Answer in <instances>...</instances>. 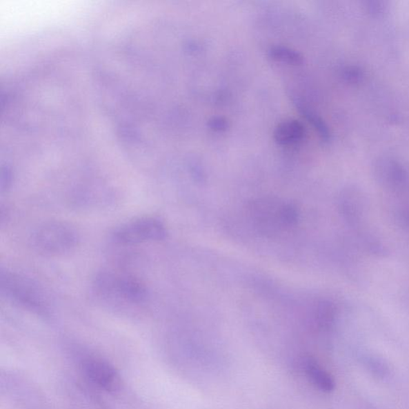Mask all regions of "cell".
I'll return each instance as SVG.
<instances>
[{"label":"cell","instance_id":"6da1fadb","mask_svg":"<svg viewBox=\"0 0 409 409\" xmlns=\"http://www.w3.org/2000/svg\"><path fill=\"white\" fill-rule=\"evenodd\" d=\"M0 290L13 304L45 317L49 315V301L41 287L18 272L8 270L0 272Z\"/></svg>","mask_w":409,"mask_h":409},{"label":"cell","instance_id":"7a4b0ae2","mask_svg":"<svg viewBox=\"0 0 409 409\" xmlns=\"http://www.w3.org/2000/svg\"><path fill=\"white\" fill-rule=\"evenodd\" d=\"M98 295L110 299H116L124 304H143L148 297L146 286L137 277L122 272L103 271L99 272L94 280Z\"/></svg>","mask_w":409,"mask_h":409},{"label":"cell","instance_id":"3957f363","mask_svg":"<svg viewBox=\"0 0 409 409\" xmlns=\"http://www.w3.org/2000/svg\"><path fill=\"white\" fill-rule=\"evenodd\" d=\"M79 235L72 225L62 221L46 222L34 231L33 246L40 254L58 256L67 254L77 247Z\"/></svg>","mask_w":409,"mask_h":409},{"label":"cell","instance_id":"277c9868","mask_svg":"<svg viewBox=\"0 0 409 409\" xmlns=\"http://www.w3.org/2000/svg\"><path fill=\"white\" fill-rule=\"evenodd\" d=\"M166 231L163 221L154 217H142L126 222L116 228L112 239L120 245H138L166 239Z\"/></svg>","mask_w":409,"mask_h":409},{"label":"cell","instance_id":"5b68a950","mask_svg":"<svg viewBox=\"0 0 409 409\" xmlns=\"http://www.w3.org/2000/svg\"><path fill=\"white\" fill-rule=\"evenodd\" d=\"M286 203L274 199H257L250 205V215L261 233L274 235L290 228L286 217Z\"/></svg>","mask_w":409,"mask_h":409},{"label":"cell","instance_id":"8992f818","mask_svg":"<svg viewBox=\"0 0 409 409\" xmlns=\"http://www.w3.org/2000/svg\"><path fill=\"white\" fill-rule=\"evenodd\" d=\"M83 367L86 377L101 390L112 392L119 388V377L109 363L92 358L86 361Z\"/></svg>","mask_w":409,"mask_h":409},{"label":"cell","instance_id":"52a82bcc","mask_svg":"<svg viewBox=\"0 0 409 409\" xmlns=\"http://www.w3.org/2000/svg\"><path fill=\"white\" fill-rule=\"evenodd\" d=\"M306 130L299 121L286 120L277 126L274 137L276 142L282 146L297 144L304 139Z\"/></svg>","mask_w":409,"mask_h":409},{"label":"cell","instance_id":"ba28073f","mask_svg":"<svg viewBox=\"0 0 409 409\" xmlns=\"http://www.w3.org/2000/svg\"><path fill=\"white\" fill-rule=\"evenodd\" d=\"M305 370L307 377L320 390L330 392L335 390V382L326 370L312 359H307L305 362Z\"/></svg>","mask_w":409,"mask_h":409},{"label":"cell","instance_id":"9c48e42d","mask_svg":"<svg viewBox=\"0 0 409 409\" xmlns=\"http://www.w3.org/2000/svg\"><path fill=\"white\" fill-rule=\"evenodd\" d=\"M269 55L277 62L291 65H300L303 63V57L299 52L283 46L272 47L269 50Z\"/></svg>","mask_w":409,"mask_h":409},{"label":"cell","instance_id":"30bf717a","mask_svg":"<svg viewBox=\"0 0 409 409\" xmlns=\"http://www.w3.org/2000/svg\"><path fill=\"white\" fill-rule=\"evenodd\" d=\"M12 170L7 166L6 168L2 169L1 172V181H0V190L1 193L8 191L12 185Z\"/></svg>","mask_w":409,"mask_h":409},{"label":"cell","instance_id":"8fae6325","mask_svg":"<svg viewBox=\"0 0 409 409\" xmlns=\"http://www.w3.org/2000/svg\"><path fill=\"white\" fill-rule=\"evenodd\" d=\"M226 120L222 118H214L210 121V126L211 129L215 131H224L227 128Z\"/></svg>","mask_w":409,"mask_h":409}]
</instances>
